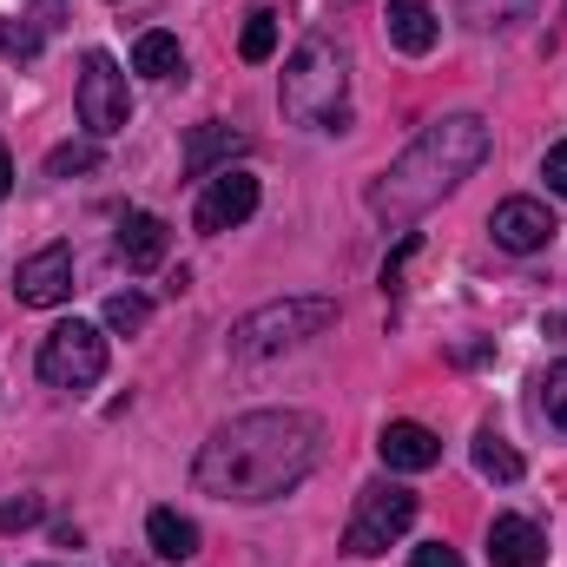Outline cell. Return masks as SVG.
<instances>
[{"label": "cell", "instance_id": "obj_1", "mask_svg": "<svg viewBox=\"0 0 567 567\" xmlns=\"http://www.w3.org/2000/svg\"><path fill=\"white\" fill-rule=\"evenodd\" d=\"M317 455H323V423L317 416L251 410V416H231L198 449L192 482L218 502H278L317 468Z\"/></svg>", "mask_w": 567, "mask_h": 567}, {"label": "cell", "instance_id": "obj_2", "mask_svg": "<svg viewBox=\"0 0 567 567\" xmlns=\"http://www.w3.org/2000/svg\"><path fill=\"white\" fill-rule=\"evenodd\" d=\"M482 158H488V126L475 113H449V120L423 126L416 140L403 145V158L370 185V212L383 225H410V218H423L435 198H449Z\"/></svg>", "mask_w": 567, "mask_h": 567}, {"label": "cell", "instance_id": "obj_3", "mask_svg": "<svg viewBox=\"0 0 567 567\" xmlns=\"http://www.w3.org/2000/svg\"><path fill=\"white\" fill-rule=\"evenodd\" d=\"M343 86H350V60H343V47H330V40H303L297 53H290V66H284V120H297V126H343Z\"/></svg>", "mask_w": 567, "mask_h": 567}, {"label": "cell", "instance_id": "obj_4", "mask_svg": "<svg viewBox=\"0 0 567 567\" xmlns=\"http://www.w3.org/2000/svg\"><path fill=\"white\" fill-rule=\"evenodd\" d=\"M330 323H337V303H330V297H284V303H265V310L238 317V330H231V357L265 363V357H278V350H297V343L323 337Z\"/></svg>", "mask_w": 567, "mask_h": 567}, {"label": "cell", "instance_id": "obj_5", "mask_svg": "<svg viewBox=\"0 0 567 567\" xmlns=\"http://www.w3.org/2000/svg\"><path fill=\"white\" fill-rule=\"evenodd\" d=\"M106 377V337L93 330V323H53L47 330V343H40V383L47 390H66V396H80V390H93Z\"/></svg>", "mask_w": 567, "mask_h": 567}, {"label": "cell", "instance_id": "obj_6", "mask_svg": "<svg viewBox=\"0 0 567 567\" xmlns=\"http://www.w3.org/2000/svg\"><path fill=\"white\" fill-rule=\"evenodd\" d=\"M410 522H416V495H410L403 482H370V488L357 495V515H350V528H343V548L370 561V555H383L390 542H403Z\"/></svg>", "mask_w": 567, "mask_h": 567}, {"label": "cell", "instance_id": "obj_7", "mask_svg": "<svg viewBox=\"0 0 567 567\" xmlns=\"http://www.w3.org/2000/svg\"><path fill=\"white\" fill-rule=\"evenodd\" d=\"M73 106H80V126H86L93 140H113V133L133 120V93H126V73H120L113 53H86V60H80Z\"/></svg>", "mask_w": 567, "mask_h": 567}, {"label": "cell", "instance_id": "obj_8", "mask_svg": "<svg viewBox=\"0 0 567 567\" xmlns=\"http://www.w3.org/2000/svg\"><path fill=\"white\" fill-rule=\"evenodd\" d=\"M258 212V178L251 172H218L212 185H205V198H198V212H192V225L205 231V238H218V231H238L245 218Z\"/></svg>", "mask_w": 567, "mask_h": 567}, {"label": "cell", "instance_id": "obj_9", "mask_svg": "<svg viewBox=\"0 0 567 567\" xmlns=\"http://www.w3.org/2000/svg\"><path fill=\"white\" fill-rule=\"evenodd\" d=\"M13 297H20L27 310H53V303H66V297H73V251H66V245L33 251V258L20 265V278H13Z\"/></svg>", "mask_w": 567, "mask_h": 567}, {"label": "cell", "instance_id": "obj_10", "mask_svg": "<svg viewBox=\"0 0 567 567\" xmlns=\"http://www.w3.org/2000/svg\"><path fill=\"white\" fill-rule=\"evenodd\" d=\"M488 231H495L502 251H542L555 238V212L542 198H502L495 218H488Z\"/></svg>", "mask_w": 567, "mask_h": 567}, {"label": "cell", "instance_id": "obj_11", "mask_svg": "<svg viewBox=\"0 0 567 567\" xmlns=\"http://www.w3.org/2000/svg\"><path fill=\"white\" fill-rule=\"evenodd\" d=\"M488 561L495 567H542L548 561V535L528 515H495L488 522Z\"/></svg>", "mask_w": 567, "mask_h": 567}, {"label": "cell", "instance_id": "obj_12", "mask_svg": "<svg viewBox=\"0 0 567 567\" xmlns=\"http://www.w3.org/2000/svg\"><path fill=\"white\" fill-rule=\"evenodd\" d=\"M377 455H383L396 475H423V468L442 462V442H435V429H423V423H390L377 435Z\"/></svg>", "mask_w": 567, "mask_h": 567}, {"label": "cell", "instance_id": "obj_13", "mask_svg": "<svg viewBox=\"0 0 567 567\" xmlns=\"http://www.w3.org/2000/svg\"><path fill=\"white\" fill-rule=\"evenodd\" d=\"M165 245H172L165 218L126 212V225H120V258H126V271H158V265H165Z\"/></svg>", "mask_w": 567, "mask_h": 567}, {"label": "cell", "instance_id": "obj_14", "mask_svg": "<svg viewBox=\"0 0 567 567\" xmlns=\"http://www.w3.org/2000/svg\"><path fill=\"white\" fill-rule=\"evenodd\" d=\"M231 152H245V133L238 126H225V120H205V126H192V140H185V172L192 178H205L212 165H225Z\"/></svg>", "mask_w": 567, "mask_h": 567}, {"label": "cell", "instance_id": "obj_15", "mask_svg": "<svg viewBox=\"0 0 567 567\" xmlns=\"http://www.w3.org/2000/svg\"><path fill=\"white\" fill-rule=\"evenodd\" d=\"M145 542L158 561H192L198 555V522H185L178 508H152L145 515Z\"/></svg>", "mask_w": 567, "mask_h": 567}, {"label": "cell", "instance_id": "obj_16", "mask_svg": "<svg viewBox=\"0 0 567 567\" xmlns=\"http://www.w3.org/2000/svg\"><path fill=\"white\" fill-rule=\"evenodd\" d=\"M435 13H429V0H390V47L396 53H429L435 47Z\"/></svg>", "mask_w": 567, "mask_h": 567}, {"label": "cell", "instance_id": "obj_17", "mask_svg": "<svg viewBox=\"0 0 567 567\" xmlns=\"http://www.w3.org/2000/svg\"><path fill=\"white\" fill-rule=\"evenodd\" d=\"M53 13H60L53 0H40L33 13H13V20L0 27V53H7V60H33V53H40V40L53 33Z\"/></svg>", "mask_w": 567, "mask_h": 567}, {"label": "cell", "instance_id": "obj_18", "mask_svg": "<svg viewBox=\"0 0 567 567\" xmlns=\"http://www.w3.org/2000/svg\"><path fill=\"white\" fill-rule=\"evenodd\" d=\"M542 0H455V13H462V27H475V33H495V27H515V20H528Z\"/></svg>", "mask_w": 567, "mask_h": 567}, {"label": "cell", "instance_id": "obj_19", "mask_svg": "<svg viewBox=\"0 0 567 567\" xmlns=\"http://www.w3.org/2000/svg\"><path fill=\"white\" fill-rule=\"evenodd\" d=\"M133 73H145V80H172V73H185L178 40H172V33H140V47H133Z\"/></svg>", "mask_w": 567, "mask_h": 567}, {"label": "cell", "instance_id": "obj_20", "mask_svg": "<svg viewBox=\"0 0 567 567\" xmlns=\"http://www.w3.org/2000/svg\"><path fill=\"white\" fill-rule=\"evenodd\" d=\"M475 468H482L488 482H522V455H515L495 429H482V435H475Z\"/></svg>", "mask_w": 567, "mask_h": 567}, {"label": "cell", "instance_id": "obj_21", "mask_svg": "<svg viewBox=\"0 0 567 567\" xmlns=\"http://www.w3.org/2000/svg\"><path fill=\"white\" fill-rule=\"evenodd\" d=\"M238 53H245L251 66H265V60L278 53V13H251L245 33H238Z\"/></svg>", "mask_w": 567, "mask_h": 567}, {"label": "cell", "instance_id": "obj_22", "mask_svg": "<svg viewBox=\"0 0 567 567\" xmlns=\"http://www.w3.org/2000/svg\"><path fill=\"white\" fill-rule=\"evenodd\" d=\"M145 317H152V303H145L140 290H120V297H106V330L133 337V330H145Z\"/></svg>", "mask_w": 567, "mask_h": 567}, {"label": "cell", "instance_id": "obj_23", "mask_svg": "<svg viewBox=\"0 0 567 567\" xmlns=\"http://www.w3.org/2000/svg\"><path fill=\"white\" fill-rule=\"evenodd\" d=\"M100 165V145L86 140V145H53L47 152V178H73V172H93Z\"/></svg>", "mask_w": 567, "mask_h": 567}, {"label": "cell", "instance_id": "obj_24", "mask_svg": "<svg viewBox=\"0 0 567 567\" xmlns=\"http://www.w3.org/2000/svg\"><path fill=\"white\" fill-rule=\"evenodd\" d=\"M542 416L567 435V357L548 370V377H542Z\"/></svg>", "mask_w": 567, "mask_h": 567}, {"label": "cell", "instance_id": "obj_25", "mask_svg": "<svg viewBox=\"0 0 567 567\" xmlns=\"http://www.w3.org/2000/svg\"><path fill=\"white\" fill-rule=\"evenodd\" d=\"M33 522H40V495H20V502L0 508V535H20V528H33Z\"/></svg>", "mask_w": 567, "mask_h": 567}, {"label": "cell", "instance_id": "obj_26", "mask_svg": "<svg viewBox=\"0 0 567 567\" xmlns=\"http://www.w3.org/2000/svg\"><path fill=\"white\" fill-rule=\"evenodd\" d=\"M542 178H548V192H555V198H567V140L548 145V158H542Z\"/></svg>", "mask_w": 567, "mask_h": 567}, {"label": "cell", "instance_id": "obj_27", "mask_svg": "<svg viewBox=\"0 0 567 567\" xmlns=\"http://www.w3.org/2000/svg\"><path fill=\"white\" fill-rule=\"evenodd\" d=\"M410 567H462V555H455V548H442V542H429V548L410 555Z\"/></svg>", "mask_w": 567, "mask_h": 567}, {"label": "cell", "instance_id": "obj_28", "mask_svg": "<svg viewBox=\"0 0 567 567\" xmlns=\"http://www.w3.org/2000/svg\"><path fill=\"white\" fill-rule=\"evenodd\" d=\"M7 192H13V158L0 152V198H7Z\"/></svg>", "mask_w": 567, "mask_h": 567}]
</instances>
